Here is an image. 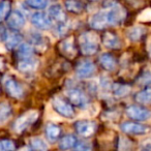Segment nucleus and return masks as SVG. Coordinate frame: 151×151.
<instances>
[{"label": "nucleus", "mask_w": 151, "mask_h": 151, "mask_svg": "<svg viewBox=\"0 0 151 151\" xmlns=\"http://www.w3.org/2000/svg\"><path fill=\"white\" fill-rule=\"evenodd\" d=\"M81 51L84 55L91 56L99 50V38L93 32H85L79 38Z\"/></svg>", "instance_id": "obj_1"}, {"label": "nucleus", "mask_w": 151, "mask_h": 151, "mask_svg": "<svg viewBox=\"0 0 151 151\" xmlns=\"http://www.w3.org/2000/svg\"><path fill=\"white\" fill-rule=\"evenodd\" d=\"M37 117H38L37 111H34V110H30V111L24 113L23 115H21L18 119L15 120V122H14V124H13L14 132H18V134L23 132L24 130L29 127L33 122H35Z\"/></svg>", "instance_id": "obj_2"}, {"label": "nucleus", "mask_w": 151, "mask_h": 151, "mask_svg": "<svg viewBox=\"0 0 151 151\" xmlns=\"http://www.w3.org/2000/svg\"><path fill=\"white\" fill-rule=\"evenodd\" d=\"M52 107L56 113L65 118H71L75 115L73 106L60 97H54L52 99Z\"/></svg>", "instance_id": "obj_3"}, {"label": "nucleus", "mask_w": 151, "mask_h": 151, "mask_svg": "<svg viewBox=\"0 0 151 151\" xmlns=\"http://www.w3.org/2000/svg\"><path fill=\"white\" fill-rule=\"evenodd\" d=\"M126 115L136 121H146L151 118V112L139 105H132L126 108Z\"/></svg>", "instance_id": "obj_4"}, {"label": "nucleus", "mask_w": 151, "mask_h": 151, "mask_svg": "<svg viewBox=\"0 0 151 151\" xmlns=\"http://www.w3.org/2000/svg\"><path fill=\"white\" fill-rule=\"evenodd\" d=\"M3 86L6 91V93L11 97L16 99H20L24 96V90L22 86L11 77H6L3 79Z\"/></svg>", "instance_id": "obj_5"}, {"label": "nucleus", "mask_w": 151, "mask_h": 151, "mask_svg": "<svg viewBox=\"0 0 151 151\" xmlns=\"http://www.w3.org/2000/svg\"><path fill=\"white\" fill-rule=\"evenodd\" d=\"M107 14V19L109 25H118L122 21H124L126 17V12L122 6H120L119 4H114L113 6L110 7V9L108 12H106Z\"/></svg>", "instance_id": "obj_6"}, {"label": "nucleus", "mask_w": 151, "mask_h": 151, "mask_svg": "<svg viewBox=\"0 0 151 151\" xmlns=\"http://www.w3.org/2000/svg\"><path fill=\"white\" fill-rule=\"evenodd\" d=\"M66 96L70 104L75 105L76 107L84 108L88 103V99L81 89L70 88L66 91Z\"/></svg>", "instance_id": "obj_7"}, {"label": "nucleus", "mask_w": 151, "mask_h": 151, "mask_svg": "<svg viewBox=\"0 0 151 151\" xmlns=\"http://www.w3.org/2000/svg\"><path fill=\"white\" fill-rule=\"evenodd\" d=\"M121 130L125 134H145L148 132L149 128L146 125H143L138 122H132V121H125L121 123L120 125Z\"/></svg>", "instance_id": "obj_8"}, {"label": "nucleus", "mask_w": 151, "mask_h": 151, "mask_svg": "<svg viewBox=\"0 0 151 151\" xmlns=\"http://www.w3.org/2000/svg\"><path fill=\"white\" fill-rule=\"evenodd\" d=\"M6 23L12 30H20L25 26L26 19L20 11H13L6 18Z\"/></svg>", "instance_id": "obj_9"}, {"label": "nucleus", "mask_w": 151, "mask_h": 151, "mask_svg": "<svg viewBox=\"0 0 151 151\" xmlns=\"http://www.w3.org/2000/svg\"><path fill=\"white\" fill-rule=\"evenodd\" d=\"M96 67L92 61H82L76 68V73L79 79H88L94 75Z\"/></svg>", "instance_id": "obj_10"}, {"label": "nucleus", "mask_w": 151, "mask_h": 151, "mask_svg": "<svg viewBox=\"0 0 151 151\" xmlns=\"http://www.w3.org/2000/svg\"><path fill=\"white\" fill-rule=\"evenodd\" d=\"M75 128L80 136L88 138L94 134L95 129H96V124L89 120H80V121L76 122Z\"/></svg>", "instance_id": "obj_11"}, {"label": "nucleus", "mask_w": 151, "mask_h": 151, "mask_svg": "<svg viewBox=\"0 0 151 151\" xmlns=\"http://www.w3.org/2000/svg\"><path fill=\"white\" fill-rule=\"evenodd\" d=\"M31 23L35 26L36 28L42 30H48L52 26V21L51 18L49 17L47 14L42 13V12H37L34 13L31 16Z\"/></svg>", "instance_id": "obj_12"}, {"label": "nucleus", "mask_w": 151, "mask_h": 151, "mask_svg": "<svg viewBox=\"0 0 151 151\" xmlns=\"http://www.w3.org/2000/svg\"><path fill=\"white\" fill-rule=\"evenodd\" d=\"M59 50H60L61 54H63L65 57L71 59L77 55V49L75 47V40H73V36L65 38L64 40L59 44Z\"/></svg>", "instance_id": "obj_13"}, {"label": "nucleus", "mask_w": 151, "mask_h": 151, "mask_svg": "<svg viewBox=\"0 0 151 151\" xmlns=\"http://www.w3.org/2000/svg\"><path fill=\"white\" fill-rule=\"evenodd\" d=\"M90 26L93 29H97V30H101L105 29L107 26H109L108 23V19H107V14L106 13H97L95 15H93L91 17L90 21H89Z\"/></svg>", "instance_id": "obj_14"}, {"label": "nucleus", "mask_w": 151, "mask_h": 151, "mask_svg": "<svg viewBox=\"0 0 151 151\" xmlns=\"http://www.w3.org/2000/svg\"><path fill=\"white\" fill-rule=\"evenodd\" d=\"M49 17L57 23H65L66 14L59 4H53L49 9Z\"/></svg>", "instance_id": "obj_15"}, {"label": "nucleus", "mask_w": 151, "mask_h": 151, "mask_svg": "<svg viewBox=\"0 0 151 151\" xmlns=\"http://www.w3.org/2000/svg\"><path fill=\"white\" fill-rule=\"evenodd\" d=\"M37 60L33 59L31 57L28 58H23L19 61L18 63V69L22 73H32L35 70V68L37 67Z\"/></svg>", "instance_id": "obj_16"}, {"label": "nucleus", "mask_w": 151, "mask_h": 151, "mask_svg": "<svg viewBox=\"0 0 151 151\" xmlns=\"http://www.w3.org/2000/svg\"><path fill=\"white\" fill-rule=\"evenodd\" d=\"M103 44L109 49H118L120 47V40L113 32H107L103 36Z\"/></svg>", "instance_id": "obj_17"}, {"label": "nucleus", "mask_w": 151, "mask_h": 151, "mask_svg": "<svg viewBox=\"0 0 151 151\" xmlns=\"http://www.w3.org/2000/svg\"><path fill=\"white\" fill-rule=\"evenodd\" d=\"M22 40H23V37H22L21 34L18 33L17 30H14L12 33L7 34L5 42H6L7 49H11L12 50V49H15L17 47H19L22 44Z\"/></svg>", "instance_id": "obj_18"}, {"label": "nucleus", "mask_w": 151, "mask_h": 151, "mask_svg": "<svg viewBox=\"0 0 151 151\" xmlns=\"http://www.w3.org/2000/svg\"><path fill=\"white\" fill-rule=\"evenodd\" d=\"M99 63L106 70H114L116 67V60L111 54L104 53L99 57Z\"/></svg>", "instance_id": "obj_19"}, {"label": "nucleus", "mask_w": 151, "mask_h": 151, "mask_svg": "<svg viewBox=\"0 0 151 151\" xmlns=\"http://www.w3.org/2000/svg\"><path fill=\"white\" fill-rule=\"evenodd\" d=\"M12 116V107L9 103L2 101L0 103V125H3L9 121Z\"/></svg>", "instance_id": "obj_20"}, {"label": "nucleus", "mask_w": 151, "mask_h": 151, "mask_svg": "<svg viewBox=\"0 0 151 151\" xmlns=\"http://www.w3.org/2000/svg\"><path fill=\"white\" fill-rule=\"evenodd\" d=\"M60 127L54 123H49L46 126V136L50 142H55L60 136Z\"/></svg>", "instance_id": "obj_21"}, {"label": "nucleus", "mask_w": 151, "mask_h": 151, "mask_svg": "<svg viewBox=\"0 0 151 151\" xmlns=\"http://www.w3.org/2000/svg\"><path fill=\"white\" fill-rule=\"evenodd\" d=\"M77 138L73 134H66L60 141H59V149L61 150H67V149L75 148L76 143H77Z\"/></svg>", "instance_id": "obj_22"}, {"label": "nucleus", "mask_w": 151, "mask_h": 151, "mask_svg": "<svg viewBox=\"0 0 151 151\" xmlns=\"http://www.w3.org/2000/svg\"><path fill=\"white\" fill-rule=\"evenodd\" d=\"M134 99L140 105H149L151 104V88H145L134 95Z\"/></svg>", "instance_id": "obj_23"}, {"label": "nucleus", "mask_w": 151, "mask_h": 151, "mask_svg": "<svg viewBox=\"0 0 151 151\" xmlns=\"http://www.w3.org/2000/svg\"><path fill=\"white\" fill-rule=\"evenodd\" d=\"M145 32H146V30H145L144 27L134 26V27H132L130 29H128L127 37L129 38V40H132V42H138V40H140L141 38L143 37Z\"/></svg>", "instance_id": "obj_24"}, {"label": "nucleus", "mask_w": 151, "mask_h": 151, "mask_svg": "<svg viewBox=\"0 0 151 151\" xmlns=\"http://www.w3.org/2000/svg\"><path fill=\"white\" fill-rule=\"evenodd\" d=\"M112 90H113V93L115 96L117 97H124L130 92L132 88L130 86L128 85H125V84H113L112 86Z\"/></svg>", "instance_id": "obj_25"}, {"label": "nucleus", "mask_w": 151, "mask_h": 151, "mask_svg": "<svg viewBox=\"0 0 151 151\" xmlns=\"http://www.w3.org/2000/svg\"><path fill=\"white\" fill-rule=\"evenodd\" d=\"M29 144H30L31 149H33V150L45 151V150H48V149H49V146L47 145V143L45 142L42 138H37V137L30 139Z\"/></svg>", "instance_id": "obj_26"}, {"label": "nucleus", "mask_w": 151, "mask_h": 151, "mask_svg": "<svg viewBox=\"0 0 151 151\" xmlns=\"http://www.w3.org/2000/svg\"><path fill=\"white\" fill-rule=\"evenodd\" d=\"M65 6L67 11L73 14H80L83 11V4L77 0H66Z\"/></svg>", "instance_id": "obj_27"}, {"label": "nucleus", "mask_w": 151, "mask_h": 151, "mask_svg": "<svg viewBox=\"0 0 151 151\" xmlns=\"http://www.w3.org/2000/svg\"><path fill=\"white\" fill-rule=\"evenodd\" d=\"M12 3L11 0H2L0 2V21L5 20L11 14Z\"/></svg>", "instance_id": "obj_28"}, {"label": "nucleus", "mask_w": 151, "mask_h": 151, "mask_svg": "<svg viewBox=\"0 0 151 151\" xmlns=\"http://www.w3.org/2000/svg\"><path fill=\"white\" fill-rule=\"evenodd\" d=\"M32 53H33V47L29 44H21L19 46V50H18V56L21 59L28 58L31 57Z\"/></svg>", "instance_id": "obj_29"}, {"label": "nucleus", "mask_w": 151, "mask_h": 151, "mask_svg": "<svg viewBox=\"0 0 151 151\" xmlns=\"http://www.w3.org/2000/svg\"><path fill=\"white\" fill-rule=\"evenodd\" d=\"M26 4L34 9H44L48 6V0H26Z\"/></svg>", "instance_id": "obj_30"}, {"label": "nucleus", "mask_w": 151, "mask_h": 151, "mask_svg": "<svg viewBox=\"0 0 151 151\" xmlns=\"http://www.w3.org/2000/svg\"><path fill=\"white\" fill-rule=\"evenodd\" d=\"M15 143L11 140H0V151L15 150Z\"/></svg>", "instance_id": "obj_31"}, {"label": "nucleus", "mask_w": 151, "mask_h": 151, "mask_svg": "<svg viewBox=\"0 0 151 151\" xmlns=\"http://www.w3.org/2000/svg\"><path fill=\"white\" fill-rule=\"evenodd\" d=\"M91 148H92V146L88 142H84V141H77L75 146V149H77V150L87 151V150H90Z\"/></svg>", "instance_id": "obj_32"}, {"label": "nucleus", "mask_w": 151, "mask_h": 151, "mask_svg": "<svg viewBox=\"0 0 151 151\" xmlns=\"http://www.w3.org/2000/svg\"><path fill=\"white\" fill-rule=\"evenodd\" d=\"M139 19H140L141 21H144V22L151 21V9H145V11L140 15Z\"/></svg>", "instance_id": "obj_33"}, {"label": "nucleus", "mask_w": 151, "mask_h": 151, "mask_svg": "<svg viewBox=\"0 0 151 151\" xmlns=\"http://www.w3.org/2000/svg\"><path fill=\"white\" fill-rule=\"evenodd\" d=\"M7 30L2 24L0 23V42H5L7 37Z\"/></svg>", "instance_id": "obj_34"}, {"label": "nucleus", "mask_w": 151, "mask_h": 151, "mask_svg": "<svg viewBox=\"0 0 151 151\" xmlns=\"http://www.w3.org/2000/svg\"><path fill=\"white\" fill-rule=\"evenodd\" d=\"M3 66H4V62H3V59L0 57V70L3 68Z\"/></svg>", "instance_id": "obj_35"}, {"label": "nucleus", "mask_w": 151, "mask_h": 151, "mask_svg": "<svg viewBox=\"0 0 151 151\" xmlns=\"http://www.w3.org/2000/svg\"><path fill=\"white\" fill-rule=\"evenodd\" d=\"M91 1H94V0H91Z\"/></svg>", "instance_id": "obj_36"}]
</instances>
